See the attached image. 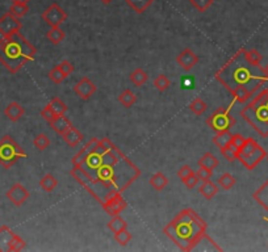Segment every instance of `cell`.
Returning a JSON list of instances; mask_svg holds the SVG:
<instances>
[{"instance_id": "30bf717a", "label": "cell", "mask_w": 268, "mask_h": 252, "mask_svg": "<svg viewBox=\"0 0 268 252\" xmlns=\"http://www.w3.org/2000/svg\"><path fill=\"white\" fill-rule=\"evenodd\" d=\"M22 28V24L20 22V19L15 18L11 13H4L0 18V35L3 37H9L15 35L16 32H20Z\"/></svg>"}, {"instance_id": "8992f818", "label": "cell", "mask_w": 268, "mask_h": 252, "mask_svg": "<svg viewBox=\"0 0 268 252\" xmlns=\"http://www.w3.org/2000/svg\"><path fill=\"white\" fill-rule=\"evenodd\" d=\"M267 158V153L254 138H246L245 145L238 149V154H237V160L242 163V166L252 171L262 160Z\"/></svg>"}, {"instance_id": "83f0119b", "label": "cell", "mask_w": 268, "mask_h": 252, "mask_svg": "<svg viewBox=\"0 0 268 252\" xmlns=\"http://www.w3.org/2000/svg\"><path fill=\"white\" fill-rule=\"evenodd\" d=\"M220 162H218V159L212 154V153H206L199 159V166L205 167V168H209V170H214V168H217Z\"/></svg>"}, {"instance_id": "d6986e66", "label": "cell", "mask_w": 268, "mask_h": 252, "mask_svg": "<svg viewBox=\"0 0 268 252\" xmlns=\"http://www.w3.org/2000/svg\"><path fill=\"white\" fill-rule=\"evenodd\" d=\"M62 138H63L64 142H66L70 147H77V146L82 142V139H83V134H82L77 128L71 126V128L68 129L67 132L62 136Z\"/></svg>"}, {"instance_id": "7402d4cb", "label": "cell", "mask_w": 268, "mask_h": 252, "mask_svg": "<svg viewBox=\"0 0 268 252\" xmlns=\"http://www.w3.org/2000/svg\"><path fill=\"white\" fill-rule=\"evenodd\" d=\"M199 192H200L206 200H212L213 197L217 194L218 187L213 183L212 180H206V181H203V185L199 188Z\"/></svg>"}, {"instance_id": "b9f144b4", "label": "cell", "mask_w": 268, "mask_h": 252, "mask_svg": "<svg viewBox=\"0 0 268 252\" xmlns=\"http://www.w3.org/2000/svg\"><path fill=\"white\" fill-rule=\"evenodd\" d=\"M246 58L252 64H260L262 59H263V56L256 49H251V50H246Z\"/></svg>"}, {"instance_id": "52a82bcc", "label": "cell", "mask_w": 268, "mask_h": 252, "mask_svg": "<svg viewBox=\"0 0 268 252\" xmlns=\"http://www.w3.org/2000/svg\"><path fill=\"white\" fill-rule=\"evenodd\" d=\"M25 156L24 149L11 136H4L0 139V164L4 168H11L19 159Z\"/></svg>"}, {"instance_id": "7a4b0ae2", "label": "cell", "mask_w": 268, "mask_h": 252, "mask_svg": "<svg viewBox=\"0 0 268 252\" xmlns=\"http://www.w3.org/2000/svg\"><path fill=\"white\" fill-rule=\"evenodd\" d=\"M216 79L229 92L245 87L254 95L268 83L266 69L260 64H252L246 58V49H241L216 73Z\"/></svg>"}, {"instance_id": "681fc988", "label": "cell", "mask_w": 268, "mask_h": 252, "mask_svg": "<svg viewBox=\"0 0 268 252\" xmlns=\"http://www.w3.org/2000/svg\"><path fill=\"white\" fill-rule=\"evenodd\" d=\"M12 3H17V4H29L30 0H11Z\"/></svg>"}, {"instance_id": "e575fe53", "label": "cell", "mask_w": 268, "mask_h": 252, "mask_svg": "<svg viewBox=\"0 0 268 252\" xmlns=\"http://www.w3.org/2000/svg\"><path fill=\"white\" fill-rule=\"evenodd\" d=\"M49 104H50V107L53 108V111L57 116H63L67 112V105L60 97H53Z\"/></svg>"}, {"instance_id": "7dc6e473", "label": "cell", "mask_w": 268, "mask_h": 252, "mask_svg": "<svg viewBox=\"0 0 268 252\" xmlns=\"http://www.w3.org/2000/svg\"><path fill=\"white\" fill-rule=\"evenodd\" d=\"M246 142V138L243 137L242 134H233L231 136V145H234L237 149H241Z\"/></svg>"}, {"instance_id": "db71d44e", "label": "cell", "mask_w": 268, "mask_h": 252, "mask_svg": "<svg viewBox=\"0 0 268 252\" xmlns=\"http://www.w3.org/2000/svg\"><path fill=\"white\" fill-rule=\"evenodd\" d=\"M267 162H268V155H267Z\"/></svg>"}, {"instance_id": "c3c4849f", "label": "cell", "mask_w": 268, "mask_h": 252, "mask_svg": "<svg viewBox=\"0 0 268 252\" xmlns=\"http://www.w3.org/2000/svg\"><path fill=\"white\" fill-rule=\"evenodd\" d=\"M192 174H195V172H193V170H192L189 166H183L178 171V176L180 180H184L186 177H188L189 175H192Z\"/></svg>"}, {"instance_id": "277c9868", "label": "cell", "mask_w": 268, "mask_h": 252, "mask_svg": "<svg viewBox=\"0 0 268 252\" xmlns=\"http://www.w3.org/2000/svg\"><path fill=\"white\" fill-rule=\"evenodd\" d=\"M37 49L20 32L0 39V63L11 74H17L36 58Z\"/></svg>"}, {"instance_id": "3957f363", "label": "cell", "mask_w": 268, "mask_h": 252, "mask_svg": "<svg viewBox=\"0 0 268 252\" xmlns=\"http://www.w3.org/2000/svg\"><path fill=\"white\" fill-rule=\"evenodd\" d=\"M206 230L208 226L204 219L195 210L187 208L182 210L171 222L167 223L163 233L182 251H193L199 248L203 242L212 246L214 251H222V248L209 236Z\"/></svg>"}, {"instance_id": "9a60e30c", "label": "cell", "mask_w": 268, "mask_h": 252, "mask_svg": "<svg viewBox=\"0 0 268 252\" xmlns=\"http://www.w3.org/2000/svg\"><path fill=\"white\" fill-rule=\"evenodd\" d=\"M24 113H25V109H24L21 104H19L17 101L9 103L4 109L5 117L12 122H17L24 116Z\"/></svg>"}, {"instance_id": "6da1fadb", "label": "cell", "mask_w": 268, "mask_h": 252, "mask_svg": "<svg viewBox=\"0 0 268 252\" xmlns=\"http://www.w3.org/2000/svg\"><path fill=\"white\" fill-rule=\"evenodd\" d=\"M70 175L100 205L123 194L141 170L109 138H92L71 159Z\"/></svg>"}, {"instance_id": "8d00e7d4", "label": "cell", "mask_w": 268, "mask_h": 252, "mask_svg": "<svg viewBox=\"0 0 268 252\" xmlns=\"http://www.w3.org/2000/svg\"><path fill=\"white\" fill-rule=\"evenodd\" d=\"M221 153L222 155L225 156V159L227 162H234V160H237L238 149H237L234 145H231V142H230L229 145L225 146L224 149H221Z\"/></svg>"}, {"instance_id": "4dcf8cb0", "label": "cell", "mask_w": 268, "mask_h": 252, "mask_svg": "<svg viewBox=\"0 0 268 252\" xmlns=\"http://www.w3.org/2000/svg\"><path fill=\"white\" fill-rule=\"evenodd\" d=\"M206 103H205L204 100L200 97H196L193 98V101L189 104V109L193 115L196 116H201L204 115V112L206 111Z\"/></svg>"}, {"instance_id": "60d3db41", "label": "cell", "mask_w": 268, "mask_h": 252, "mask_svg": "<svg viewBox=\"0 0 268 252\" xmlns=\"http://www.w3.org/2000/svg\"><path fill=\"white\" fill-rule=\"evenodd\" d=\"M26 243L25 240L22 239L21 236H19V235H15L13 236L12 242H11V246H9V251H13V252H19V251H22L24 248H25Z\"/></svg>"}, {"instance_id": "74e56055", "label": "cell", "mask_w": 268, "mask_h": 252, "mask_svg": "<svg viewBox=\"0 0 268 252\" xmlns=\"http://www.w3.org/2000/svg\"><path fill=\"white\" fill-rule=\"evenodd\" d=\"M47 77H49V79H50L53 83H56V84H61V83L66 79L64 74L62 73V70H61L60 64L56 66V67H53V69L49 71V74H47Z\"/></svg>"}, {"instance_id": "f35d334b", "label": "cell", "mask_w": 268, "mask_h": 252, "mask_svg": "<svg viewBox=\"0 0 268 252\" xmlns=\"http://www.w3.org/2000/svg\"><path fill=\"white\" fill-rule=\"evenodd\" d=\"M189 3L197 12L204 13L208 8H210L214 3V0H189Z\"/></svg>"}, {"instance_id": "d6a6232c", "label": "cell", "mask_w": 268, "mask_h": 252, "mask_svg": "<svg viewBox=\"0 0 268 252\" xmlns=\"http://www.w3.org/2000/svg\"><path fill=\"white\" fill-rule=\"evenodd\" d=\"M218 185L221 187L224 191H229L235 185V177L229 172H225L224 175L218 179Z\"/></svg>"}, {"instance_id": "bcb514c9", "label": "cell", "mask_w": 268, "mask_h": 252, "mask_svg": "<svg viewBox=\"0 0 268 252\" xmlns=\"http://www.w3.org/2000/svg\"><path fill=\"white\" fill-rule=\"evenodd\" d=\"M182 181H183V184L186 185V187H187L188 189H193L196 185H197V183L200 181V180H199V177L196 176V174H192V175H189L188 177H186L184 180H182Z\"/></svg>"}, {"instance_id": "9c48e42d", "label": "cell", "mask_w": 268, "mask_h": 252, "mask_svg": "<svg viewBox=\"0 0 268 252\" xmlns=\"http://www.w3.org/2000/svg\"><path fill=\"white\" fill-rule=\"evenodd\" d=\"M41 19L50 28H53V26H61V24L66 21V19H67V12L61 5H58L57 3H53V4L49 5L43 11L42 15H41Z\"/></svg>"}, {"instance_id": "ee69618b", "label": "cell", "mask_w": 268, "mask_h": 252, "mask_svg": "<svg viewBox=\"0 0 268 252\" xmlns=\"http://www.w3.org/2000/svg\"><path fill=\"white\" fill-rule=\"evenodd\" d=\"M56 113H54V111H53V108L50 107V104H47L46 107L43 108L42 111H41V117H42L43 120L47 121L49 124H50L51 121L56 118Z\"/></svg>"}, {"instance_id": "ffe728a7", "label": "cell", "mask_w": 268, "mask_h": 252, "mask_svg": "<svg viewBox=\"0 0 268 252\" xmlns=\"http://www.w3.org/2000/svg\"><path fill=\"white\" fill-rule=\"evenodd\" d=\"M149 183L155 191L161 192V191H163V189L168 185V179H167V176L165 175L163 172H155V174L150 177Z\"/></svg>"}, {"instance_id": "f907efd6", "label": "cell", "mask_w": 268, "mask_h": 252, "mask_svg": "<svg viewBox=\"0 0 268 252\" xmlns=\"http://www.w3.org/2000/svg\"><path fill=\"white\" fill-rule=\"evenodd\" d=\"M100 1H102L103 4L108 5V4H111V3H112V1H113V0H100Z\"/></svg>"}, {"instance_id": "603a6c76", "label": "cell", "mask_w": 268, "mask_h": 252, "mask_svg": "<svg viewBox=\"0 0 268 252\" xmlns=\"http://www.w3.org/2000/svg\"><path fill=\"white\" fill-rule=\"evenodd\" d=\"M230 95H231V97L234 100V103L239 104L247 103L252 96L251 91H248L247 88H245V87H239V88L234 90L233 92H230Z\"/></svg>"}, {"instance_id": "5bb4252c", "label": "cell", "mask_w": 268, "mask_h": 252, "mask_svg": "<svg viewBox=\"0 0 268 252\" xmlns=\"http://www.w3.org/2000/svg\"><path fill=\"white\" fill-rule=\"evenodd\" d=\"M176 63L186 71H189L199 63V57L192 52L189 47H186L183 52L176 57Z\"/></svg>"}, {"instance_id": "f5cc1de1", "label": "cell", "mask_w": 268, "mask_h": 252, "mask_svg": "<svg viewBox=\"0 0 268 252\" xmlns=\"http://www.w3.org/2000/svg\"><path fill=\"white\" fill-rule=\"evenodd\" d=\"M264 219H266V221H268V218H264Z\"/></svg>"}, {"instance_id": "7c38bea8", "label": "cell", "mask_w": 268, "mask_h": 252, "mask_svg": "<svg viewBox=\"0 0 268 252\" xmlns=\"http://www.w3.org/2000/svg\"><path fill=\"white\" fill-rule=\"evenodd\" d=\"M74 92L82 98V100H88L92 95L98 91V87L89 78L83 77L79 81L74 84Z\"/></svg>"}, {"instance_id": "cb8c5ba5", "label": "cell", "mask_w": 268, "mask_h": 252, "mask_svg": "<svg viewBox=\"0 0 268 252\" xmlns=\"http://www.w3.org/2000/svg\"><path fill=\"white\" fill-rule=\"evenodd\" d=\"M125 1H126V4H128L134 12L138 13V15L145 12L146 9L149 8L150 5L154 3V0H125Z\"/></svg>"}, {"instance_id": "8fae6325", "label": "cell", "mask_w": 268, "mask_h": 252, "mask_svg": "<svg viewBox=\"0 0 268 252\" xmlns=\"http://www.w3.org/2000/svg\"><path fill=\"white\" fill-rule=\"evenodd\" d=\"M7 198H8L11 202H12L13 205L17 206V208H20L26 202V200L30 197L29 191L20 183H16L15 185H12L9 191L7 192Z\"/></svg>"}, {"instance_id": "ba28073f", "label": "cell", "mask_w": 268, "mask_h": 252, "mask_svg": "<svg viewBox=\"0 0 268 252\" xmlns=\"http://www.w3.org/2000/svg\"><path fill=\"white\" fill-rule=\"evenodd\" d=\"M206 125L214 132H225L230 130L235 125V118L231 116L227 108H218L206 118Z\"/></svg>"}, {"instance_id": "5b68a950", "label": "cell", "mask_w": 268, "mask_h": 252, "mask_svg": "<svg viewBox=\"0 0 268 252\" xmlns=\"http://www.w3.org/2000/svg\"><path fill=\"white\" fill-rule=\"evenodd\" d=\"M241 117L260 137H268V86L252 95L250 103L241 111Z\"/></svg>"}, {"instance_id": "44dd1931", "label": "cell", "mask_w": 268, "mask_h": 252, "mask_svg": "<svg viewBox=\"0 0 268 252\" xmlns=\"http://www.w3.org/2000/svg\"><path fill=\"white\" fill-rule=\"evenodd\" d=\"M46 39L53 45H60L66 39V33H64V30L61 29V26H53L46 32Z\"/></svg>"}, {"instance_id": "4fadbf2b", "label": "cell", "mask_w": 268, "mask_h": 252, "mask_svg": "<svg viewBox=\"0 0 268 252\" xmlns=\"http://www.w3.org/2000/svg\"><path fill=\"white\" fill-rule=\"evenodd\" d=\"M126 206H128V202L124 200L123 194H119V196L113 197L109 201H106L105 204H103L102 208L111 217H113V215H120L124 210L126 209Z\"/></svg>"}, {"instance_id": "f6af8a7d", "label": "cell", "mask_w": 268, "mask_h": 252, "mask_svg": "<svg viewBox=\"0 0 268 252\" xmlns=\"http://www.w3.org/2000/svg\"><path fill=\"white\" fill-rule=\"evenodd\" d=\"M60 67H61L62 73L64 74V77H66V78L70 77V75H71V74H73V71H74V64L71 63V62H70L68 59L62 60V62L60 63Z\"/></svg>"}, {"instance_id": "2e32d148", "label": "cell", "mask_w": 268, "mask_h": 252, "mask_svg": "<svg viewBox=\"0 0 268 252\" xmlns=\"http://www.w3.org/2000/svg\"><path fill=\"white\" fill-rule=\"evenodd\" d=\"M50 126L53 128V130H54L57 134L63 136L64 133L67 132L68 129L73 126V124H71V121L68 120L67 117H64L63 115V116H56V118L50 122Z\"/></svg>"}, {"instance_id": "f546056e", "label": "cell", "mask_w": 268, "mask_h": 252, "mask_svg": "<svg viewBox=\"0 0 268 252\" xmlns=\"http://www.w3.org/2000/svg\"><path fill=\"white\" fill-rule=\"evenodd\" d=\"M120 104L125 108L133 107L137 101V96L134 95V92H132L130 90H125L124 92H121L119 96Z\"/></svg>"}, {"instance_id": "836d02e7", "label": "cell", "mask_w": 268, "mask_h": 252, "mask_svg": "<svg viewBox=\"0 0 268 252\" xmlns=\"http://www.w3.org/2000/svg\"><path fill=\"white\" fill-rule=\"evenodd\" d=\"M33 145L37 150L43 151V150H46L50 146V138L47 137V134H45V133H41L33 139Z\"/></svg>"}, {"instance_id": "ab89813d", "label": "cell", "mask_w": 268, "mask_h": 252, "mask_svg": "<svg viewBox=\"0 0 268 252\" xmlns=\"http://www.w3.org/2000/svg\"><path fill=\"white\" fill-rule=\"evenodd\" d=\"M113 236H115V240L120 246H126L133 238L132 234L128 231V229H124V230H120L119 233H115Z\"/></svg>"}, {"instance_id": "e0dca14e", "label": "cell", "mask_w": 268, "mask_h": 252, "mask_svg": "<svg viewBox=\"0 0 268 252\" xmlns=\"http://www.w3.org/2000/svg\"><path fill=\"white\" fill-rule=\"evenodd\" d=\"M16 235V233H13L8 226L0 227V252L9 251V246L12 242L13 236Z\"/></svg>"}, {"instance_id": "d590c367", "label": "cell", "mask_w": 268, "mask_h": 252, "mask_svg": "<svg viewBox=\"0 0 268 252\" xmlns=\"http://www.w3.org/2000/svg\"><path fill=\"white\" fill-rule=\"evenodd\" d=\"M154 86L159 92H165L166 90H168L171 86V80L166 75H158L155 79H154Z\"/></svg>"}, {"instance_id": "f1b7e54d", "label": "cell", "mask_w": 268, "mask_h": 252, "mask_svg": "<svg viewBox=\"0 0 268 252\" xmlns=\"http://www.w3.org/2000/svg\"><path fill=\"white\" fill-rule=\"evenodd\" d=\"M57 185H58V181H57L56 177L51 175V174H46L42 179L40 180V187L45 192H53L57 188Z\"/></svg>"}, {"instance_id": "7bdbcfd3", "label": "cell", "mask_w": 268, "mask_h": 252, "mask_svg": "<svg viewBox=\"0 0 268 252\" xmlns=\"http://www.w3.org/2000/svg\"><path fill=\"white\" fill-rule=\"evenodd\" d=\"M195 174H196V176L199 177V180H200V181H206V180L212 179L213 171L212 170H209V168H205V167L199 166V170H197Z\"/></svg>"}, {"instance_id": "1f68e13d", "label": "cell", "mask_w": 268, "mask_h": 252, "mask_svg": "<svg viewBox=\"0 0 268 252\" xmlns=\"http://www.w3.org/2000/svg\"><path fill=\"white\" fill-rule=\"evenodd\" d=\"M12 16L17 19H21L25 16L26 13L29 12V5L28 4H17V3H12V5L9 7L8 11Z\"/></svg>"}, {"instance_id": "816d5d0a", "label": "cell", "mask_w": 268, "mask_h": 252, "mask_svg": "<svg viewBox=\"0 0 268 252\" xmlns=\"http://www.w3.org/2000/svg\"><path fill=\"white\" fill-rule=\"evenodd\" d=\"M264 69H266V73H267V75H268V64L266 66V67H264Z\"/></svg>"}, {"instance_id": "ac0fdd59", "label": "cell", "mask_w": 268, "mask_h": 252, "mask_svg": "<svg viewBox=\"0 0 268 252\" xmlns=\"http://www.w3.org/2000/svg\"><path fill=\"white\" fill-rule=\"evenodd\" d=\"M254 197V200L259 204L264 210H267L268 212V180H266L262 185H260V188H258L252 194Z\"/></svg>"}, {"instance_id": "d4e9b609", "label": "cell", "mask_w": 268, "mask_h": 252, "mask_svg": "<svg viewBox=\"0 0 268 252\" xmlns=\"http://www.w3.org/2000/svg\"><path fill=\"white\" fill-rule=\"evenodd\" d=\"M129 79H130V81H132L136 87H142L146 81H147V79H149V75H147V73H146L145 70L136 69L132 74H130Z\"/></svg>"}, {"instance_id": "4316f807", "label": "cell", "mask_w": 268, "mask_h": 252, "mask_svg": "<svg viewBox=\"0 0 268 252\" xmlns=\"http://www.w3.org/2000/svg\"><path fill=\"white\" fill-rule=\"evenodd\" d=\"M106 227L115 234V233H119L120 230L128 229V222L124 218L120 217V215H113L111 221L106 223Z\"/></svg>"}, {"instance_id": "484cf974", "label": "cell", "mask_w": 268, "mask_h": 252, "mask_svg": "<svg viewBox=\"0 0 268 252\" xmlns=\"http://www.w3.org/2000/svg\"><path fill=\"white\" fill-rule=\"evenodd\" d=\"M231 133L229 130H225V132H218L214 138H213V143L217 146L218 149H224L225 146H227L231 142Z\"/></svg>"}]
</instances>
